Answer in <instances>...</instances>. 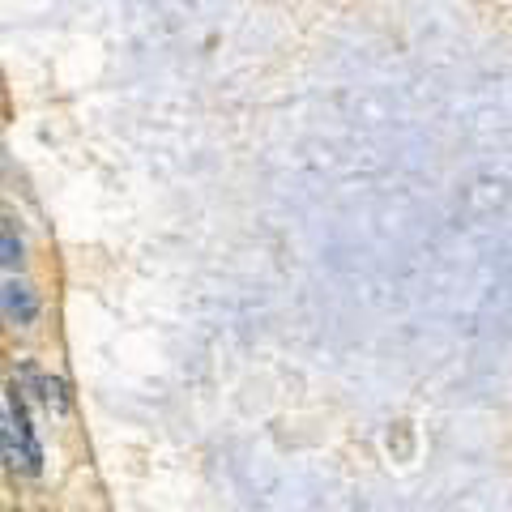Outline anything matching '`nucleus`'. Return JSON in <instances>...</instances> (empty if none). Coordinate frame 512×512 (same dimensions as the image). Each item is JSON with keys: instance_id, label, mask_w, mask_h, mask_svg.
I'll list each match as a JSON object with an SVG mask.
<instances>
[{"instance_id": "f257e3e1", "label": "nucleus", "mask_w": 512, "mask_h": 512, "mask_svg": "<svg viewBox=\"0 0 512 512\" xmlns=\"http://www.w3.org/2000/svg\"><path fill=\"white\" fill-rule=\"evenodd\" d=\"M0 440H5V466L9 470H18V474H39L43 470V444H39V431H35V423H30V414H26L18 384H9L5 389Z\"/></svg>"}, {"instance_id": "f03ea898", "label": "nucleus", "mask_w": 512, "mask_h": 512, "mask_svg": "<svg viewBox=\"0 0 512 512\" xmlns=\"http://www.w3.org/2000/svg\"><path fill=\"white\" fill-rule=\"evenodd\" d=\"M5 316L13 320V325H35L39 320V295L30 291V282L22 278H5Z\"/></svg>"}, {"instance_id": "7ed1b4c3", "label": "nucleus", "mask_w": 512, "mask_h": 512, "mask_svg": "<svg viewBox=\"0 0 512 512\" xmlns=\"http://www.w3.org/2000/svg\"><path fill=\"white\" fill-rule=\"evenodd\" d=\"M0 261H5V269L13 274V269H22V239H18V231H13V218H5V231H0Z\"/></svg>"}]
</instances>
